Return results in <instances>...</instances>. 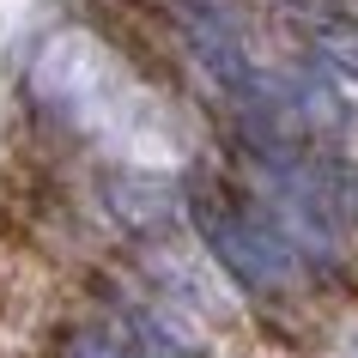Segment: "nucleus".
I'll list each match as a JSON object with an SVG mask.
<instances>
[{"mask_svg":"<svg viewBox=\"0 0 358 358\" xmlns=\"http://www.w3.org/2000/svg\"><path fill=\"white\" fill-rule=\"evenodd\" d=\"M67 358H164V346L134 340V334H73Z\"/></svg>","mask_w":358,"mask_h":358,"instance_id":"obj_3","label":"nucleus"},{"mask_svg":"<svg viewBox=\"0 0 358 358\" xmlns=\"http://www.w3.org/2000/svg\"><path fill=\"white\" fill-rule=\"evenodd\" d=\"M182 24H189V43H194V55H201V67L231 97H267V85L255 73V61H249L243 31H237L225 0H182Z\"/></svg>","mask_w":358,"mask_h":358,"instance_id":"obj_2","label":"nucleus"},{"mask_svg":"<svg viewBox=\"0 0 358 358\" xmlns=\"http://www.w3.org/2000/svg\"><path fill=\"white\" fill-rule=\"evenodd\" d=\"M110 201H122V207L134 213V225H152L158 213H170V189H164V182H140V176L110 182Z\"/></svg>","mask_w":358,"mask_h":358,"instance_id":"obj_4","label":"nucleus"},{"mask_svg":"<svg viewBox=\"0 0 358 358\" xmlns=\"http://www.w3.org/2000/svg\"><path fill=\"white\" fill-rule=\"evenodd\" d=\"M194 219L207 231L213 255H219L243 285H285L292 280V249H285V237L267 225V219L237 213V207H225V201H201Z\"/></svg>","mask_w":358,"mask_h":358,"instance_id":"obj_1","label":"nucleus"}]
</instances>
